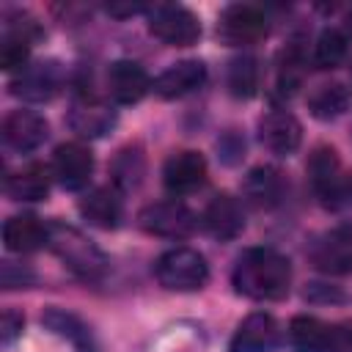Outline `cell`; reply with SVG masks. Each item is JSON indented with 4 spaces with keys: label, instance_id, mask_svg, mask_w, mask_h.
Wrapping results in <instances>:
<instances>
[{
    "label": "cell",
    "instance_id": "cell-15",
    "mask_svg": "<svg viewBox=\"0 0 352 352\" xmlns=\"http://www.w3.org/2000/svg\"><path fill=\"white\" fill-rule=\"evenodd\" d=\"M66 121H69L72 132H77L80 138H99L116 126V110L96 96L80 94L72 99Z\"/></svg>",
    "mask_w": 352,
    "mask_h": 352
},
{
    "label": "cell",
    "instance_id": "cell-22",
    "mask_svg": "<svg viewBox=\"0 0 352 352\" xmlns=\"http://www.w3.org/2000/svg\"><path fill=\"white\" fill-rule=\"evenodd\" d=\"M41 322L47 330H52L55 336H60L63 341H69L74 346V352H99V344L94 338V330L72 311H63V308H47L41 314Z\"/></svg>",
    "mask_w": 352,
    "mask_h": 352
},
{
    "label": "cell",
    "instance_id": "cell-16",
    "mask_svg": "<svg viewBox=\"0 0 352 352\" xmlns=\"http://www.w3.org/2000/svg\"><path fill=\"white\" fill-rule=\"evenodd\" d=\"M201 226L206 228L209 236H214L220 242L236 239L245 228V209L234 195L220 192L206 204V209L201 214Z\"/></svg>",
    "mask_w": 352,
    "mask_h": 352
},
{
    "label": "cell",
    "instance_id": "cell-17",
    "mask_svg": "<svg viewBox=\"0 0 352 352\" xmlns=\"http://www.w3.org/2000/svg\"><path fill=\"white\" fill-rule=\"evenodd\" d=\"M162 182L173 195H184L198 190L206 182V160L198 151H176L162 165Z\"/></svg>",
    "mask_w": 352,
    "mask_h": 352
},
{
    "label": "cell",
    "instance_id": "cell-6",
    "mask_svg": "<svg viewBox=\"0 0 352 352\" xmlns=\"http://www.w3.org/2000/svg\"><path fill=\"white\" fill-rule=\"evenodd\" d=\"M138 223L146 234L165 236V239H184L195 231L198 217L184 201L168 198V201H154L143 206L138 214Z\"/></svg>",
    "mask_w": 352,
    "mask_h": 352
},
{
    "label": "cell",
    "instance_id": "cell-29",
    "mask_svg": "<svg viewBox=\"0 0 352 352\" xmlns=\"http://www.w3.org/2000/svg\"><path fill=\"white\" fill-rule=\"evenodd\" d=\"M302 77V55L300 47H289L280 55V69H278V91L280 94H292L300 85Z\"/></svg>",
    "mask_w": 352,
    "mask_h": 352
},
{
    "label": "cell",
    "instance_id": "cell-5",
    "mask_svg": "<svg viewBox=\"0 0 352 352\" xmlns=\"http://www.w3.org/2000/svg\"><path fill=\"white\" fill-rule=\"evenodd\" d=\"M270 33L267 14L253 3H231L217 19V38L228 47H250Z\"/></svg>",
    "mask_w": 352,
    "mask_h": 352
},
{
    "label": "cell",
    "instance_id": "cell-21",
    "mask_svg": "<svg viewBox=\"0 0 352 352\" xmlns=\"http://www.w3.org/2000/svg\"><path fill=\"white\" fill-rule=\"evenodd\" d=\"M80 214L82 220H88L96 228H118L121 217H124V201H121V190L118 187H94L91 192H85L80 198Z\"/></svg>",
    "mask_w": 352,
    "mask_h": 352
},
{
    "label": "cell",
    "instance_id": "cell-3",
    "mask_svg": "<svg viewBox=\"0 0 352 352\" xmlns=\"http://www.w3.org/2000/svg\"><path fill=\"white\" fill-rule=\"evenodd\" d=\"M50 248L63 261V267L80 280H102L110 270L104 250L74 226L50 223Z\"/></svg>",
    "mask_w": 352,
    "mask_h": 352
},
{
    "label": "cell",
    "instance_id": "cell-32",
    "mask_svg": "<svg viewBox=\"0 0 352 352\" xmlns=\"http://www.w3.org/2000/svg\"><path fill=\"white\" fill-rule=\"evenodd\" d=\"M330 352H352V319H344V322L333 324Z\"/></svg>",
    "mask_w": 352,
    "mask_h": 352
},
{
    "label": "cell",
    "instance_id": "cell-7",
    "mask_svg": "<svg viewBox=\"0 0 352 352\" xmlns=\"http://www.w3.org/2000/svg\"><path fill=\"white\" fill-rule=\"evenodd\" d=\"M148 33L168 47H190L201 36V22L184 6L160 3L148 11Z\"/></svg>",
    "mask_w": 352,
    "mask_h": 352
},
{
    "label": "cell",
    "instance_id": "cell-19",
    "mask_svg": "<svg viewBox=\"0 0 352 352\" xmlns=\"http://www.w3.org/2000/svg\"><path fill=\"white\" fill-rule=\"evenodd\" d=\"M3 245L11 253H33L50 248V223L36 214H14L3 223Z\"/></svg>",
    "mask_w": 352,
    "mask_h": 352
},
{
    "label": "cell",
    "instance_id": "cell-34",
    "mask_svg": "<svg viewBox=\"0 0 352 352\" xmlns=\"http://www.w3.org/2000/svg\"><path fill=\"white\" fill-rule=\"evenodd\" d=\"M341 22H344V36H346V38H352V6H346V8H344Z\"/></svg>",
    "mask_w": 352,
    "mask_h": 352
},
{
    "label": "cell",
    "instance_id": "cell-24",
    "mask_svg": "<svg viewBox=\"0 0 352 352\" xmlns=\"http://www.w3.org/2000/svg\"><path fill=\"white\" fill-rule=\"evenodd\" d=\"M333 324L316 316H294L289 324V341L294 352H330Z\"/></svg>",
    "mask_w": 352,
    "mask_h": 352
},
{
    "label": "cell",
    "instance_id": "cell-30",
    "mask_svg": "<svg viewBox=\"0 0 352 352\" xmlns=\"http://www.w3.org/2000/svg\"><path fill=\"white\" fill-rule=\"evenodd\" d=\"M0 283L3 289H25L36 283V272L28 264H16V261H3L0 267Z\"/></svg>",
    "mask_w": 352,
    "mask_h": 352
},
{
    "label": "cell",
    "instance_id": "cell-18",
    "mask_svg": "<svg viewBox=\"0 0 352 352\" xmlns=\"http://www.w3.org/2000/svg\"><path fill=\"white\" fill-rule=\"evenodd\" d=\"M206 82V66L198 58H184L170 63L157 80H154V94L162 99H179L192 94L195 88H201Z\"/></svg>",
    "mask_w": 352,
    "mask_h": 352
},
{
    "label": "cell",
    "instance_id": "cell-13",
    "mask_svg": "<svg viewBox=\"0 0 352 352\" xmlns=\"http://www.w3.org/2000/svg\"><path fill=\"white\" fill-rule=\"evenodd\" d=\"M258 140L267 151H272L278 157H289L297 151V146L302 140V126L294 118V113L275 107L258 118Z\"/></svg>",
    "mask_w": 352,
    "mask_h": 352
},
{
    "label": "cell",
    "instance_id": "cell-23",
    "mask_svg": "<svg viewBox=\"0 0 352 352\" xmlns=\"http://www.w3.org/2000/svg\"><path fill=\"white\" fill-rule=\"evenodd\" d=\"M52 170L41 162H28L6 179V192L11 201H44L50 195Z\"/></svg>",
    "mask_w": 352,
    "mask_h": 352
},
{
    "label": "cell",
    "instance_id": "cell-26",
    "mask_svg": "<svg viewBox=\"0 0 352 352\" xmlns=\"http://www.w3.org/2000/svg\"><path fill=\"white\" fill-rule=\"evenodd\" d=\"M258 60L253 55H239L228 63V72H226V85L231 91V96L236 99H250L256 91H258Z\"/></svg>",
    "mask_w": 352,
    "mask_h": 352
},
{
    "label": "cell",
    "instance_id": "cell-28",
    "mask_svg": "<svg viewBox=\"0 0 352 352\" xmlns=\"http://www.w3.org/2000/svg\"><path fill=\"white\" fill-rule=\"evenodd\" d=\"M110 173H113V187L118 190H132L140 184L143 173H146V162H143V154L140 148H121L110 165Z\"/></svg>",
    "mask_w": 352,
    "mask_h": 352
},
{
    "label": "cell",
    "instance_id": "cell-10",
    "mask_svg": "<svg viewBox=\"0 0 352 352\" xmlns=\"http://www.w3.org/2000/svg\"><path fill=\"white\" fill-rule=\"evenodd\" d=\"M311 261L327 275L352 272V226H338L316 236L311 245Z\"/></svg>",
    "mask_w": 352,
    "mask_h": 352
},
{
    "label": "cell",
    "instance_id": "cell-33",
    "mask_svg": "<svg viewBox=\"0 0 352 352\" xmlns=\"http://www.w3.org/2000/svg\"><path fill=\"white\" fill-rule=\"evenodd\" d=\"M107 11L113 16H132V14H140V11H151V6H140V3H110Z\"/></svg>",
    "mask_w": 352,
    "mask_h": 352
},
{
    "label": "cell",
    "instance_id": "cell-8",
    "mask_svg": "<svg viewBox=\"0 0 352 352\" xmlns=\"http://www.w3.org/2000/svg\"><path fill=\"white\" fill-rule=\"evenodd\" d=\"M60 85L63 69L58 60H33L11 77L8 91L25 102H50L60 91Z\"/></svg>",
    "mask_w": 352,
    "mask_h": 352
},
{
    "label": "cell",
    "instance_id": "cell-14",
    "mask_svg": "<svg viewBox=\"0 0 352 352\" xmlns=\"http://www.w3.org/2000/svg\"><path fill=\"white\" fill-rule=\"evenodd\" d=\"M151 77L138 60H113L107 66V96L118 104H135L151 91Z\"/></svg>",
    "mask_w": 352,
    "mask_h": 352
},
{
    "label": "cell",
    "instance_id": "cell-27",
    "mask_svg": "<svg viewBox=\"0 0 352 352\" xmlns=\"http://www.w3.org/2000/svg\"><path fill=\"white\" fill-rule=\"evenodd\" d=\"M349 50V38L338 28H324L314 44V66L316 69H336L344 63Z\"/></svg>",
    "mask_w": 352,
    "mask_h": 352
},
{
    "label": "cell",
    "instance_id": "cell-1",
    "mask_svg": "<svg viewBox=\"0 0 352 352\" xmlns=\"http://www.w3.org/2000/svg\"><path fill=\"white\" fill-rule=\"evenodd\" d=\"M234 289L256 302L283 300L292 286V264L275 248H248L231 272Z\"/></svg>",
    "mask_w": 352,
    "mask_h": 352
},
{
    "label": "cell",
    "instance_id": "cell-11",
    "mask_svg": "<svg viewBox=\"0 0 352 352\" xmlns=\"http://www.w3.org/2000/svg\"><path fill=\"white\" fill-rule=\"evenodd\" d=\"M280 344V324L272 314L256 311L250 316H245L231 341H228V352H275Z\"/></svg>",
    "mask_w": 352,
    "mask_h": 352
},
{
    "label": "cell",
    "instance_id": "cell-12",
    "mask_svg": "<svg viewBox=\"0 0 352 352\" xmlns=\"http://www.w3.org/2000/svg\"><path fill=\"white\" fill-rule=\"evenodd\" d=\"M3 143L16 151V154H28V151H36L47 135H50V124L41 113L36 110H11L6 118H3Z\"/></svg>",
    "mask_w": 352,
    "mask_h": 352
},
{
    "label": "cell",
    "instance_id": "cell-9",
    "mask_svg": "<svg viewBox=\"0 0 352 352\" xmlns=\"http://www.w3.org/2000/svg\"><path fill=\"white\" fill-rule=\"evenodd\" d=\"M52 179L63 187V190H85L91 176H94V154L88 146L72 140V143H60L52 154Z\"/></svg>",
    "mask_w": 352,
    "mask_h": 352
},
{
    "label": "cell",
    "instance_id": "cell-4",
    "mask_svg": "<svg viewBox=\"0 0 352 352\" xmlns=\"http://www.w3.org/2000/svg\"><path fill=\"white\" fill-rule=\"evenodd\" d=\"M154 275L170 292H198L209 280V264L192 248H170L154 261Z\"/></svg>",
    "mask_w": 352,
    "mask_h": 352
},
{
    "label": "cell",
    "instance_id": "cell-31",
    "mask_svg": "<svg viewBox=\"0 0 352 352\" xmlns=\"http://www.w3.org/2000/svg\"><path fill=\"white\" fill-rule=\"evenodd\" d=\"M22 327H25V316L14 308H6L3 316H0V344L8 349L22 336Z\"/></svg>",
    "mask_w": 352,
    "mask_h": 352
},
{
    "label": "cell",
    "instance_id": "cell-2",
    "mask_svg": "<svg viewBox=\"0 0 352 352\" xmlns=\"http://www.w3.org/2000/svg\"><path fill=\"white\" fill-rule=\"evenodd\" d=\"M308 184L316 201L324 209H346L352 206V170L341 162L333 146H316L305 162Z\"/></svg>",
    "mask_w": 352,
    "mask_h": 352
},
{
    "label": "cell",
    "instance_id": "cell-25",
    "mask_svg": "<svg viewBox=\"0 0 352 352\" xmlns=\"http://www.w3.org/2000/svg\"><path fill=\"white\" fill-rule=\"evenodd\" d=\"M349 91L341 82H322L308 94V110L319 121H333L349 107Z\"/></svg>",
    "mask_w": 352,
    "mask_h": 352
},
{
    "label": "cell",
    "instance_id": "cell-20",
    "mask_svg": "<svg viewBox=\"0 0 352 352\" xmlns=\"http://www.w3.org/2000/svg\"><path fill=\"white\" fill-rule=\"evenodd\" d=\"M286 179L278 168L272 165H258L253 168L245 182H242V195L248 204H253L256 209H272L286 198Z\"/></svg>",
    "mask_w": 352,
    "mask_h": 352
}]
</instances>
